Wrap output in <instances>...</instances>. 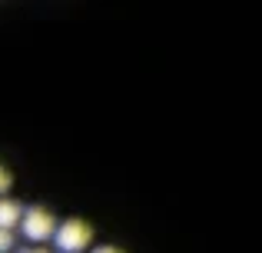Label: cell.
<instances>
[{
  "label": "cell",
  "instance_id": "obj_1",
  "mask_svg": "<svg viewBox=\"0 0 262 253\" xmlns=\"http://www.w3.org/2000/svg\"><path fill=\"white\" fill-rule=\"evenodd\" d=\"M53 247L60 253H86L93 247V227L80 217H70V220H57V230H53Z\"/></svg>",
  "mask_w": 262,
  "mask_h": 253
},
{
  "label": "cell",
  "instance_id": "obj_2",
  "mask_svg": "<svg viewBox=\"0 0 262 253\" xmlns=\"http://www.w3.org/2000/svg\"><path fill=\"white\" fill-rule=\"evenodd\" d=\"M53 230H57V217L47 207H24V217H20V233L30 243H47L53 240Z\"/></svg>",
  "mask_w": 262,
  "mask_h": 253
},
{
  "label": "cell",
  "instance_id": "obj_3",
  "mask_svg": "<svg viewBox=\"0 0 262 253\" xmlns=\"http://www.w3.org/2000/svg\"><path fill=\"white\" fill-rule=\"evenodd\" d=\"M20 217H24V203L10 200V197H0V227L4 230H17Z\"/></svg>",
  "mask_w": 262,
  "mask_h": 253
},
{
  "label": "cell",
  "instance_id": "obj_4",
  "mask_svg": "<svg viewBox=\"0 0 262 253\" xmlns=\"http://www.w3.org/2000/svg\"><path fill=\"white\" fill-rule=\"evenodd\" d=\"M13 187V177H10V170L0 163V197H7V190Z\"/></svg>",
  "mask_w": 262,
  "mask_h": 253
},
{
  "label": "cell",
  "instance_id": "obj_5",
  "mask_svg": "<svg viewBox=\"0 0 262 253\" xmlns=\"http://www.w3.org/2000/svg\"><path fill=\"white\" fill-rule=\"evenodd\" d=\"M10 250H13V230L0 227V253H10Z\"/></svg>",
  "mask_w": 262,
  "mask_h": 253
},
{
  "label": "cell",
  "instance_id": "obj_6",
  "mask_svg": "<svg viewBox=\"0 0 262 253\" xmlns=\"http://www.w3.org/2000/svg\"><path fill=\"white\" fill-rule=\"evenodd\" d=\"M90 253H123L120 247H113V243H103V247H93Z\"/></svg>",
  "mask_w": 262,
  "mask_h": 253
},
{
  "label": "cell",
  "instance_id": "obj_7",
  "mask_svg": "<svg viewBox=\"0 0 262 253\" xmlns=\"http://www.w3.org/2000/svg\"><path fill=\"white\" fill-rule=\"evenodd\" d=\"M20 253H50V250H40V243H33V247H27V250H20Z\"/></svg>",
  "mask_w": 262,
  "mask_h": 253
}]
</instances>
